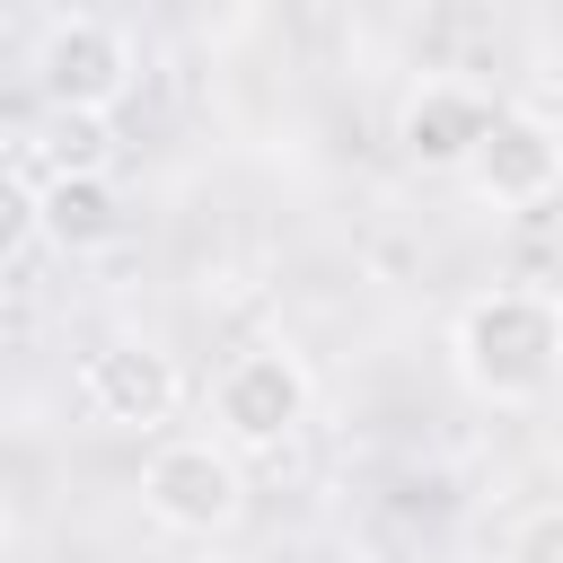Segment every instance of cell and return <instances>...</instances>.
<instances>
[{
    "label": "cell",
    "instance_id": "obj_4",
    "mask_svg": "<svg viewBox=\"0 0 563 563\" xmlns=\"http://www.w3.org/2000/svg\"><path fill=\"white\" fill-rule=\"evenodd\" d=\"M141 510L167 537H220L246 510V475L220 440H158L141 457Z\"/></svg>",
    "mask_w": 563,
    "mask_h": 563
},
{
    "label": "cell",
    "instance_id": "obj_1",
    "mask_svg": "<svg viewBox=\"0 0 563 563\" xmlns=\"http://www.w3.org/2000/svg\"><path fill=\"white\" fill-rule=\"evenodd\" d=\"M449 369L484 405H537L563 378V299L537 290V282L475 290L449 317Z\"/></svg>",
    "mask_w": 563,
    "mask_h": 563
},
{
    "label": "cell",
    "instance_id": "obj_9",
    "mask_svg": "<svg viewBox=\"0 0 563 563\" xmlns=\"http://www.w3.org/2000/svg\"><path fill=\"white\" fill-rule=\"evenodd\" d=\"M501 563H563V501H545V510H528V519L510 528V545H501Z\"/></svg>",
    "mask_w": 563,
    "mask_h": 563
},
{
    "label": "cell",
    "instance_id": "obj_3",
    "mask_svg": "<svg viewBox=\"0 0 563 563\" xmlns=\"http://www.w3.org/2000/svg\"><path fill=\"white\" fill-rule=\"evenodd\" d=\"M132 35L114 26V18H53L44 35H35V88H44V106L62 114V123H97V114H114L123 97H132Z\"/></svg>",
    "mask_w": 563,
    "mask_h": 563
},
{
    "label": "cell",
    "instance_id": "obj_8",
    "mask_svg": "<svg viewBox=\"0 0 563 563\" xmlns=\"http://www.w3.org/2000/svg\"><path fill=\"white\" fill-rule=\"evenodd\" d=\"M35 238L62 246V255H97L123 238V194L106 167H53L35 185Z\"/></svg>",
    "mask_w": 563,
    "mask_h": 563
},
{
    "label": "cell",
    "instance_id": "obj_2",
    "mask_svg": "<svg viewBox=\"0 0 563 563\" xmlns=\"http://www.w3.org/2000/svg\"><path fill=\"white\" fill-rule=\"evenodd\" d=\"M308 405H317L308 361H299L290 343H246V352L211 378V440H220L229 457H273V449L299 440Z\"/></svg>",
    "mask_w": 563,
    "mask_h": 563
},
{
    "label": "cell",
    "instance_id": "obj_11",
    "mask_svg": "<svg viewBox=\"0 0 563 563\" xmlns=\"http://www.w3.org/2000/svg\"><path fill=\"white\" fill-rule=\"evenodd\" d=\"M0 563H18V537H9V528H0Z\"/></svg>",
    "mask_w": 563,
    "mask_h": 563
},
{
    "label": "cell",
    "instance_id": "obj_10",
    "mask_svg": "<svg viewBox=\"0 0 563 563\" xmlns=\"http://www.w3.org/2000/svg\"><path fill=\"white\" fill-rule=\"evenodd\" d=\"M26 238H35V185L0 176V255H18Z\"/></svg>",
    "mask_w": 563,
    "mask_h": 563
},
{
    "label": "cell",
    "instance_id": "obj_6",
    "mask_svg": "<svg viewBox=\"0 0 563 563\" xmlns=\"http://www.w3.org/2000/svg\"><path fill=\"white\" fill-rule=\"evenodd\" d=\"M79 396H88V413L114 422V431H158V422L185 405V369H176V352L123 334V343H97V352H88Z\"/></svg>",
    "mask_w": 563,
    "mask_h": 563
},
{
    "label": "cell",
    "instance_id": "obj_7",
    "mask_svg": "<svg viewBox=\"0 0 563 563\" xmlns=\"http://www.w3.org/2000/svg\"><path fill=\"white\" fill-rule=\"evenodd\" d=\"M484 123H493V106H484L466 79H422V88L405 97V114H396V141H405L413 167H457V176H466Z\"/></svg>",
    "mask_w": 563,
    "mask_h": 563
},
{
    "label": "cell",
    "instance_id": "obj_5",
    "mask_svg": "<svg viewBox=\"0 0 563 563\" xmlns=\"http://www.w3.org/2000/svg\"><path fill=\"white\" fill-rule=\"evenodd\" d=\"M466 185H475L493 211L545 202V194L563 185V132H554V114H537V106H493V123H484V141H475V158H466Z\"/></svg>",
    "mask_w": 563,
    "mask_h": 563
}]
</instances>
